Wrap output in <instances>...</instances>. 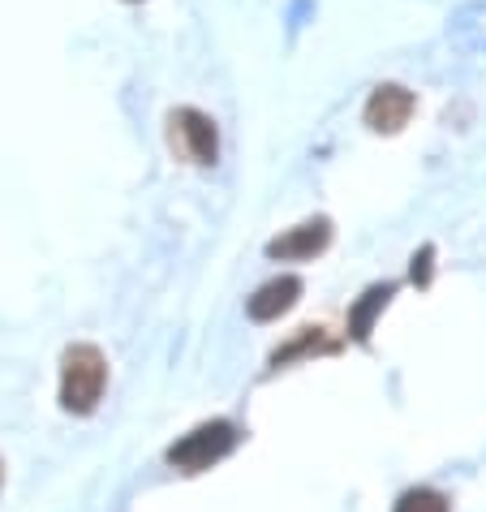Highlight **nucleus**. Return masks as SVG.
I'll return each instance as SVG.
<instances>
[{
	"mask_svg": "<svg viewBox=\"0 0 486 512\" xmlns=\"http://www.w3.org/2000/svg\"><path fill=\"white\" fill-rule=\"evenodd\" d=\"M108 388V362L95 345H74L61 358V405L69 414H91Z\"/></svg>",
	"mask_w": 486,
	"mask_h": 512,
	"instance_id": "f257e3e1",
	"label": "nucleus"
},
{
	"mask_svg": "<svg viewBox=\"0 0 486 512\" xmlns=\"http://www.w3.org/2000/svg\"><path fill=\"white\" fill-rule=\"evenodd\" d=\"M237 448V426L233 422H203L190 431L181 444L168 448V465H177L181 474H203L216 461H224Z\"/></svg>",
	"mask_w": 486,
	"mask_h": 512,
	"instance_id": "f03ea898",
	"label": "nucleus"
},
{
	"mask_svg": "<svg viewBox=\"0 0 486 512\" xmlns=\"http://www.w3.org/2000/svg\"><path fill=\"white\" fill-rule=\"evenodd\" d=\"M173 147L185 155L190 164H216L220 155V134H216V121L198 108H181L173 112Z\"/></svg>",
	"mask_w": 486,
	"mask_h": 512,
	"instance_id": "7ed1b4c3",
	"label": "nucleus"
},
{
	"mask_svg": "<svg viewBox=\"0 0 486 512\" xmlns=\"http://www.w3.org/2000/svg\"><path fill=\"white\" fill-rule=\"evenodd\" d=\"M413 108H418L413 91L388 82V87H375V95L366 99V125L375 134H396V130H405V125H409Z\"/></svg>",
	"mask_w": 486,
	"mask_h": 512,
	"instance_id": "20e7f679",
	"label": "nucleus"
},
{
	"mask_svg": "<svg viewBox=\"0 0 486 512\" xmlns=\"http://www.w3.org/2000/svg\"><path fill=\"white\" fill-rule=\"evenodd\" d=\"M327 241H332V224L327 220H306L289 229L284 237L267 241V259H314Z\"/></svg>",
	"mask_w": 486,
	"mask_h": 512,
	"instance_id": "39448f33",
	"label": "nucleus"
},
{
	"mask_svg": "<svg viewBox=\"0 0 486 512\" xmlns=\"http://www.w3.org/2000/svg\"><path fill=\"white\" fill-rule=\"evenodd\" d=\"M297 297H302V280H297V276L267 280L263 289L250 297V319H254V323H271V319H280L284 310H293Z\"/></svg>",
	"mask_w": 486,
	"mask_h": 512,
	"instance_id": "423d86ee",
	"label": "nucleus"
},
{
	"mask_svg": "<svg viewBox=\"0 0 486 512\" xmlns=\"http://www.w3.org/2000/svg\"><path fill=\"white\" fill-rule=\"evenodd\" d=\"M392 293H396V284H375L362 302H357V310L349 315V332H353V340H366L370 336V323H375V315L383 306L392 302Z\"/></svg>",
	"mask_w": 486,
	"mask_h": 512,
	"instance_id": "0eeeda50",
	"label": "nucleus"
},
{
	"mask_svg": "<svg viewBox=\"0 0 486 512\" xmlns=\"http://www.w3.org/2000/svg\"><path fill=\"white\" fill-rule=\"evenodd\" d=\"M396 512H452L448 495H439L431 487H418V491H405L396 500Z\"/></svg>",
	"mask_w": 486,
	"mask_h": 512,
	"instance_id": "6e6552de",
	"label": "nucleus"
},
{
	"mask_svg": "<svg viewBox=\"0 0 486 512\" xmlns=\"http://www.w3.org/2000/svg\"><path fill=\"white\" fill-rule=\"evenodd\" d=\"M310 349H327V353H332V349H336V340H323V327H306V336L297 340V345H289V349H280V353H276V366H280V362H289V358H297V353H310Z\"/></svg>",
	"mask_w": 486,
	"mask_h": 512,
	"instance_id": "1a4fd4ad",
	"label": "nucleus"
},
{
	"mask_svg": "<svg viewBox=\"0 0 486 512\" xmlns=\"http://www.w3.org/2000/svg\"><path fill=\"white\" fill-rule=\"evenodd\" d=\"M431 259H435L431 246H422V254H413V284H431Z\"/></svg>",
	"mask_w": 486,
	"mask_h": 512,
	"instance_id": "9d476101",
	"label": "nucleus"
},
{
	"mask_svg": "<svg viewBox=\"0 0 486 512\" xmlns=\"http://www.w3.org/2000/svg\"><path fill=\"white\" fill-rule=\"evenodd\" d=\"M0 482H5V465H0Z\"/></svg>",
	"mask_w": 486,
	"mask_h": 512,
	"instance_id": "9b49d317",
	"label": "nucleus"
}]
</instances>
